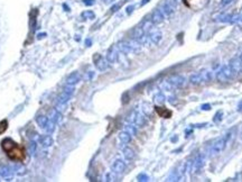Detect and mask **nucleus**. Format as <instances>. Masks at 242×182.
<instances>
[{
  "mask_svg": "<svg viewBox=\"0 0 242 182\" xmlns=\"http://www.w3.org/2000/svg\"><path fill=\"white\" fill-rule=\"evenodd\" d=\"M126 155H127L128 157H132V155H133V154H132V153H131V151H129V150H127V151H126Z\"/></svg>",
  "mask_w": 242,
  "mask_h": 182,
  "instance_id": "obj_16",
  "label": "nucleus"
},
{
  "mask_svg": "<svg viewBox=\"0 0 242 182\" xmlns=\"http://www.w3.org/2000/svg\"><path fill=\"white\" fill-rule=\"evenodd\" d=\"M1 147L10 160L22 162L26 157V152L22 146H19L17 143L13 142L11 138H4L1 142Z\"/></svg>",
  "mask_w": 242,
  "mask_h": 182,
  "instance_id": "obj_1",
  "label": "nucleus"
},
{
  "mask_svg": "<svg viewBox=\"0 0 242 182\" xmlns=\"http://www.w3.org/2000/svg\"><path fill=\"white\" fill-rule=\"evenodd\" d=\"M73 88H65V89L63 90L61 92V94L58 96V103H61V105H64L66 102L70 100V98L72 97V94H73Z\"/></svg>",
  "mask_w": 242,
  "mask_h": 182,
  "instance_id": "obj_2",
  "label": "nucleus"
},
{
  "mask_svg": "<svg viewBox=\"0 0 242 182\" xmlns=\"http://www.w3.org/2000/svg\"><path fill=\"white\" fill-rule=\"evenodd\" d=\"M183 2L189 8H195V4L197 2V0H183Z\"/></svg>",
  "mask_w": 242,
  "mask_h": 182,
  "instance_id": "obj_12",
  "label": "nucleus"
},
{
  "mask_svg": "<svg viewBox=\"0 0 242 182\" xmlns=\"http://www.w3.org/2000/svg\"><path fill=\"white\" fill-rule=\"evenodd\" d=\"M155 109L157 111V114L163 118H169L172 116V111L168 110L167 108H165V107H156Z\"/></svg>",
  "mask_w": 242,
  "mask_h": 182,
  "instance_id": "obj_5",
  "label": "nucleus"
},
{
  "mask_svg": "<svg viewBox=\"0 0 242 182\" xmlns=\"http://www.w3.org/2000/svg\"><path fill=\"white\" fill-rule=\"evenodd\" d=\"M31 155H36V153H37V145H36L35 141L31 143Z\"/></svg>",
  "mask_w": 242,
  "mask_h": 182,
  "instance_id": "obj_13",
  "label": "nucleus"
},
{
  "mask_svg": "<svg viewBox=\"0 0 242 182\" xmlns=\"http://www.w3.org/2000/svg\"><path fill=\"white\" fill-rule=\"evenodd\" d=\"M162 20H163V13H162L160 10H156L154 15H153V22L157 24V22H160Z\"/></svg>",
  "mask_w": 242,
  "mask_h": 182,
  "instance_id": "obj_10",
  "label": "nucleus"
},
{
  "mask_svg": "<svg viewBox=\"0 0 242 182\" xmlns=\"http://www.w3.org/2000/svg\"><path fill=\"white\" fill-rule=\"evenodd\" d=\"M79 81H80L79 73L74 72V73H72V74H70V76H69V78H67L66 82H67V85H75V83H77Z\"/></svg>",
  "mask_w": 242,
  "mask_h": 182,
  "instance_id": "obj_7",
  "label": "nucleus"
},
{
  "mask_svg": "<svg viewBox=\"0 0 242 182\" xmlns=\"http://www.w3.org/2000/svg\"><path fill=\"white\" fill-rule=\"evenodd\" d=\"M7 128H8V121L6 119L1 120V121H0V135L4 134V132L7 130Z\"/></svg>",
  "mask_w": 242,
  "mask_h": 182,
  "instance_id": "obj_11",
  "label": "nucleus"
},
{
  "mask_svg": "<svg viewBox=\"0 0 242 182\" xmlns=\"http://www.w3.org/2000/svg\"><path fill=\"white\" fill-rule=\"evenodd\" d=\"M38 142H39V144L43 147L47 148V147L53 145L54 139L52 138L51 135H42V136H39V138H38Z\"/></svg>",
  "mask_w": 242,
  "mask_h": 182,
  "instance_id": "obj_3",
  "label": "nucleus"
},
{
  "mask_svg": "<svg viewBox=\"0 0 242 182\" xmlns=\"http://www.w3.org/2000/svg\"><path fill=\"white\" fill-rule=\"evenodd\" d=\"M84 2H85L86 4H93V0H85Z\"/></svg>",
  "mask_w": 242,
  "mask_h": 182,
  "instance_id": "obj_17",
  "label": "nucleus"
},
{
  "mask_svg": "<svg viewBox=\"0 0 242 182\" xmlns=\"http://www.w3.org/2000/svg\"><path fill=\"white\" fill-rule=\"evenodd\" d=\"M121 139H122L123 142H128L129 141V136H128V134H121Z\"/></svg>",
  "mask_w": 242,
  "mask_h": 182,
  "instance_id": "obj_15",
  "label": "nucleus"
},
{
  "mask_svg": "<svg viewBox=\"0 0 242 182\" xmlns=\"http://www.w3.org/2000/svg\"><path fill=\"white\" fill-rule=\"evenodd\" d=\"M49 121H51V119L44 115H38L36 117V123H37V125H38L42 129H44V130L47 128V126L49 125Z\"/></svg>",
  "mask_w": 242,
  "mask_h": 182,
  "instance_id": "obj_4",
  "label": "nucleus"
},
{
  "mask_svg": "<svg viewBox=\"0 0 242 182\" xmlns=\"http://www.w3.org/2000/svg\"><path fill=\"white\" fill-rule=\"evenodd\" d=\"M112 169L115 172H122L124 170V165L121 161H117V162H115V164L112 165Z\"/></svg>",
  "mask_w": 242,
  "mask_h": 182,
  "instance_id": "obj_9",
  "label": "nucleus"
},
{
  "mask_svg": "<svg viewBox=\"0 0 242 182\" xmlns=\"http://www.w3.org/2000/svg\"><path fill=\"white\" fill-rule=\"evenodd\" d=\"M61 117H62L61 114H60L56 109H54V108H53V109H51V110H49V119L53 120L55 124H57L58 121L61 120Z\"/></svg>",
  "mask_w": 242,
  "mask_h": 182,
  "instance_id": "obj_6",
  "label": "nucleus"
},
{
  "mask_svg": "<svg viewBox=\"0 0 242 182\" xmlns=\"http://www.w3.org/2000/svg\"><path fill=\"white\" fill-rule=\"evenodd\" d=\"M11 173H13V171H11V169H10L9 166H7V165H1V166H0V175H1V177L9 178V177L11 175Z\"/></svg>",
  "mask_w": 242,
  "mask_h": 182,
  "instance_id": "obj_8",
  "label": "nucleus"
},
{
  "mask_svg": "<svg viewBox=\"0 0 242 182\" xmlns=\"http://www.w3.org/2000/svg\"><path fill=\"white\" fill-rule=\"evenodd\" d=\"M82 17L83 18H90V19H92L94 18V13L92 11H85V13H82Z\"/></svg>",
  "mask_w": 242,
  "mask_h": 182,
  "instance_id": "obj_14",
  "label": "nucleus"
}]
</instances>
